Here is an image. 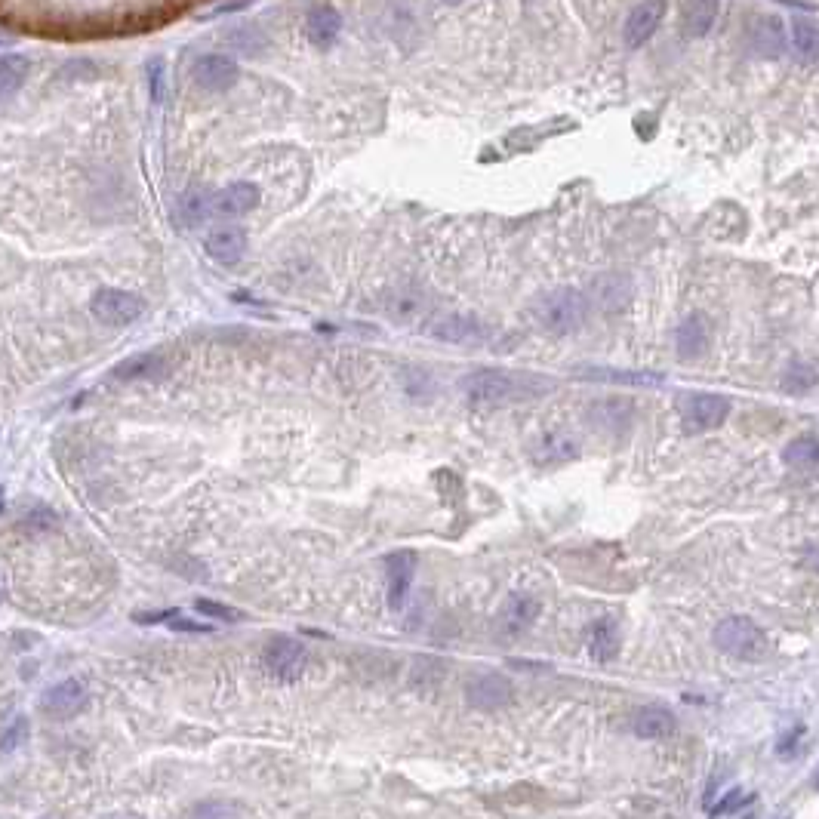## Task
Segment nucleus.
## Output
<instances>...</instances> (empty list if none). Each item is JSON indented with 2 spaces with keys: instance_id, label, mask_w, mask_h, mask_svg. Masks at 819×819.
<instances>
[{
  "instance_id": "1",
  "label": "nucleus",
  "mask_w": 819,
  "mask_h": 819,
  "mask_svg": "<svg viewBox=\"0 0 819 819\" xmlns=\"http://www.w3.org/2000/svg\"><path fill=\"white\" fill-rule=\"evenodd\" d=\"M555 388L552 379L536 373H512V370H475L462 379V392L468 404L475 407H509L549 395Z\"/></svg>"
},
{
  "instance_id": "2",
  "label": "nucleus",
  "mask_w": 819,
  "mask_h": 819,
  "mask_svg": "<svg viewBox=\"0 0 819 819\" xmlns=\"http://www.w3.org/2000/svg\"><path fill=\"white\" fill-rule=\"evenodd\" d=\"M589 296L582 290L564 287V290H552L533 302V318L536 324L552 333V336H570L576 333L585 321H589Z\"/></svg>"
},
{
  "instance_id": "3",
  "label": "nucleus",
  "mask_w": 819,
  "mask_h": 819,
  "mask_svg": "<svg viewBox=\"0 0 819 819\" xmlns=\"http://www.w3.org/2000/svg\"><path fill=\"white\" fill-rule=\"evenodd\" d=\"M712 641L721 653L739 659V662H761L770 656V638L767 632L758 626L755 619L749 616H727L721 619L715 632H712Z\"/></svg>"
},
{
  "instance_id": "4",
  "label": "nucleus",
  "mask_w": 819,
  "mask_h": 819,
  "mask_svg": "<svg viewBox=\"0 0 819 819\" xmlns=\"http://www.w3.org/2000/svg\"><path fill=\"white\" fill-rule=\"evenodd\" d=\"M90 311H93L96 321H102L108 327H130V324H136L142 318L145 302L136 293L105 287L90 299Z\"/></svg>"
},
{
  "instance_id": "5",
  "label": "nucleus",
  "mask_w": 819,
  "mask_h": 819,
  "mask_svg": "<svg viewBox=\"0 0 819 819\" xmlns=\"http://www.w3.org/2000/svg\"><path fill=\"white\" fill-rule=\"evenodd\" d=\"M730 416V401L715 392H696L681 401V422L687 432H715Z\"/></svg>"
},
{
  "instance_id": "6",
  "label": "nucleus",
  "mask_w": 819,
  "mask_h": 819,
  "mask_svg": "<svg viewBox=\"0 0 819 819\" xmlns=\"http://www.w3.org/2000/svg\"><path fill=\"white\" fill-rule=\"evenodd\" d=\"M465 696L481 712H499V709L512 706V702H515V684H512L509 675H502V672H481L475 678H468Z\"/></svg>"
},
{
  "instance_id": "7",
  "label": "nucleus",
  "mask_w": 819,
  "mask_h": 819,
  "mask_svg": "<svg viewBox=\"0 0 819 819\" xmlns=\"http://www.w3.org/2000/svg\"><path fill=\"white\" fill-rule=\"evenodd\" d=\"M305 666H308V647L290 635L271 638V644L265 647V669L271 672V678L293 681L305 672Z\"/></svg>"
},
{
  "instance_id": "8",
  "label": "nucleus",
  "mask_w": 819,
  "mask_h": 819,
  "mask_svg": "<svg viewBox=\"0 0 819 819\" xmlns=\"http://www.w3.org/2000/svg\"><path fill=\"white\" fill-rule=\"evenodd\" d=\"M238 62L222 56V53H207L194 62L191 68V81L198 84V90L204 93H225L238 84Z\"/></svg>"
},
{
  "instance_id": "9",
  "label": "nucleus",
  "mask_w": 819,
  "mask_h": 819,
  "mask_svg": "<svg viewBox=\"0 0 819 819\" xmlns=\"http://www.w3.org/2000/svg\"><path fill=\"white\" fill-rule=\"evenodd\" d=\"M662 16H666V0H641V4H635L626 22H622V44L629 50L644 47L656 34Z\"/></svg>"
},
{
  "instance_id": "10",
  "label": "nucleus",
  "mask_w": 819,
  "mask_h": 819,
  "mask_svg": "<svg viewBox=\"0 0 819 819\" xmlns=\"http://www.w3.org/2000/svg\"><path fill=\"white\" fill-rule=\"evenodd\" d=\"M416 567H419V558H416V552H410V549L392 552V555L385 558V573H388V607H392V610H404L407 595H410V585H413V576H416Z\"/></svg>"
},
{
  "instance_id": "11",
  "label": "nucleus",
  "mask_w": 819,
  "mask_h": 819,
  "mask_svg": "<svg viewBox=\"0 0 819 819\" xmlns=\"http://www.w3.org/2000/svg\"><path fill=\"white\" fill-rule=\"evenodd\" d=\"M749 47L761 59H779L786 53V25L779 16H755L749 22Z\"/></svg>"
},
{
  "instance_id": "12",
  "label": "nucleus",
  "mask_w": 819,
  "mask_h": 819,
  "mask_svg": "<svg viewBox=\"0 0 819 819\" xmlns=\"http://www.w3.org/2000/svg\"><path fill=\"white\" fill-rule=\"evenodd\" d=\"M709 345H712V324H709L706 315H702V311H696V315H687L678 324V330H675V351H678L681 361L702 358L709 351Z\"/></svg>"
},
{
  "instance_id": "13",
  "label": "nucleus",
  "mask_w": 819,
  "mask_h": 819,
  "mask_svg": "<svg viewBox=\"0 0 819 819\" xmlns=\"http://www.w3.org/2000/svg\"><path fill=\"white\" fill-rule=\"evenodd\" d=\"M632 299V281L626 275H619V271H607V275H598L592 281V302L607 311V315H616L629 305Z\"/></svg>"
},
{
  "instance_id": "14",
  "label": "nucleus",
  "mask_w": 819,
  "mask_h": 819,
  "mask_svg": "<svg viewBox=\"0 0 819 819\" xmlns=\"http://www.w3.org/2000/svg\"><path fill=\"white\" fill-rule=\"evenodd\" d=\"M259 207V188L253 182H231L213 194L210 210L219 216H247Z\"/></svg>"
},
{
  "instance_id": "15",
  "label": "nucleus",
  "mask_w": 819,
  "mask_h": 819,
  "mask_svg": "<svg viewBox=\"0 0 819 819\" xmlns=\"http://www.w3.org/2000/svg\"><path fill=\"white\" fill-rule=\"evenodd\" d=\"M530 456L536 465H564L579 456V441L567 432H545L530 444Z\"/></svg>"
},
{
  "instance_id": "16",
  "label": "nucleus",
  "mask_w": 819,
  "mask_h": 819,
  "mask_svg": "<svg viewBox=\"0 0 819 819\" xmlns=\"http://www.w3.org/2000/svg\"><path fill=\"white\" fill-rule=\"evenodd\" d=\"M87 706V690L81 687V681H62L56 684L53 690H47L44 696V712L56 721H65V718H74L77 712H81Z\"/></svg>"
},
{
  "instance_id": "17",
  "label": "nucleus",
  "mask_w": 819,
  "mask_h": 819,
  "mask_svg": "<svg viewBox=\"0 0 819 819\" xmlns=\"http://www.w3.org/2000/svg\"><path fill=\"white\" fill-rule=\"evenodd\" d=\"M629 727L641 739H666V736L675 733L678 721H675V715L669 709H662V706H638L629 715Z\"/></svg>"
},
{
  "instance_id": "18",
  "label": "nucleus",
  "mask_w": 819,
  "mask_h": 819,
  "mask_svg": "<svg viewBox=\"0 0 819 819\" xmlns=\"http://www.w3.org/2000/svg\"><path fill=\"white\" fill-rule=\"evenodd\" d=\"M721 13V0H684L681 4V31L690 41L706 37Z\"/></svg>"
},
{
  "instance_id": "19",
  "label": "nucleus",
  "mask_w": 819,
  "mask_h": 819,
  "mask_svg": "<svg viewBox=\"0 0 819 819\" xmlns=\"http://www.w3.org/2000/svg\"><path fill=\"white\" fill-rule=\"evenodd\" d=\"M204 247H207V253H210L213 262H219V265H238L241 256H244V250H247V238H244V231H238V228H219V231L210 234Z\"/></svg>"
},
{
  "instance_id": "20",
  "label": "nucleus",
  "mask_w": 819,
  "mask_h": 819,
  "mask_svg": "<svg viewBox=\"0 0 819 819\" xmlns=\"http://www.w3.org/2000/svg\"><path fill=\"white\" fill-rule=\"evenodd\" d=\"M539 613H542V607L533 595H509V601H505V607H502L505 632H512V635L527 632L539 619Z\"/></svg>"
},
{
  "instance_id": "21",
  "label": "nucleus",
  "mask_w": 819,
  "mask_h": 819,
  "mask_svg": "<svg viewBox=\"0 0 819 819\" xmlns=\"http://www.w3.org/2000/svg\"><path fill=\"white\" fill-rule=\"evenodd\" d=\"M589 419H592L595 428H601V432L622 435V428L632 422V404L629 401H619V398L598 401V404L589 407Z\"/></svg>"
},
{
  "instance_id": "22",
  "label": "nucleus",
  "mask_w": 819,
  "mask_h": 819,
  "mask_svg": "<svg viewBox=\"0 0 819 819\" xmlns=\"http://www.w3.org/2000/svg\"><path fill=\"white\" fill-rule=\"evenodd\" d=\"M305 31H308V41L315 47H333L339 31H342V16L333 7H318L308 13Z\"/></svg>"
},
{
  "instance_id": "23",
  "label": "nucleus",
  "mask_w": 819,
  "mask_h": 819,
  "mask_svg": "<svg viewBox=\"0 0 819 819\" xmlns=\"http://www.w3.org/2000/svg\"><path fill=\"white\" fill-rule=\"evenodd\" d=\"M592 656L598 662H613L619 656V647H622V638H619V622L613 616H601L595 619L592 626Z\"/></svg>"
},
{
  "instance_id": "24",
  "label": "nucleus",
  "mask_w": 819,
  "mask_h": 819,
  "mask_svg": "<svg viewBox=\"0 0 819 819\" xmlns=\"http://www.w3.org/2000/svg\"><path fill=\"white\" fill-rule=\"evenodd\" d=\"M582 379H595V382H613V385H638V388H650V385H662L659 373H641V370H616V367H582L579 370Z\"/></svg>"
},
{
  "instance_id": "25",
  "label": "nucleus",
  "mask_w": 819,
  "mask_h": 819,
  "mask_svg": "<svg viewBox=\"0 0 819 819\" xmlns=\"http://www.w3.org/2000/svg\"><path fill=\"white\" fill-rule=\"evenodd\" d=\"M789 37H792V53H795L798 62H804V65L819 62V22L795 19Z\"/></svg>"
},
{
  "instance_id": "26",
  "label": "nucleus",
  "mask_w": 819,
  "mask_h": 819,
  "mask_svg": "<svg viewBox=\"0 0 819 819\" xmlns=\"http://www.w3.org/2000/svg\"><path fill=\"white\" fill-rule=\"evenodd\" d=\"M441 342H456V345H468L484 336V327L468 318V315H450V318H441L432 330Z\"/></svg>"
},
{
  "instance_id": "27",
  "label": "nucleus",
  "mask_w": 819,
  "mask_h": 819,
  "mask_svg": "<svg viewBox=\"0 0 819 819\" xmlns=\"http://www.w3.org/2000/svg\"><path fill=\"white\" fill-rule=\"evenodd\" d=\"M25 77H28V56H22V53L0 56V102L16 96L19 87L25 84Z\"/></svg>"
},
{
  "instance_id": "28",
  "label": "nucleus",
  "mask_w": 819,
  "mask_h": 819,
  "mask_svg": "<svg viewBox=\"0 0 819 819\" xmlns=\"http://www.w3.org/2000/svg\"><path fill=\"white\" fill-rule=\"evenodd\" d=\"M783 462L792 465V468H804V472H807V468H816L819 465V438L801 435V438L789 441L786 450H783Z\"/></svg>"
},
{
  "instance_id": "29",
  "label": "nucleus",
  "mask_w": 819,
  "mask_h": 819,
  "mask_svg": "<svg viewBox=\"0 0 819 819\" xmlns=\"http://www.w3.org/2000/svg\"><path fill=\"white\" fill-rule=\"evenodd\" d=\"M779 382H783V392H789V395H807L810 388H816L819 373H816V367H810L804 361H795V364L786 367V373Z\"/></svg>"
},
{
  "instance_id": "30",
  "label": "nucleus",
  "mask_w": 819,
  "mask_h": 819,
  "mask_svg": "<svg viewBox=\"0 0 819 819\" xmlns=\"http://www.w3.org/2000/svg\"><path fill=\"white\" fill-rule=\"evenodd\" d=\"M161 367V361L154 358V355H136L124 364H117L114 376H121V379H139V376H154Z\"/></svg>"
},
{
  "instance_id": "31",
  "label": "nucleus",
  "mask_w": 819,
  "mask_h": 819,
  "mask_svg": "<svg viewBox=\"0 0 819 819\" xmlns=\"http://www.w3.org/2000/svg\"><path fill=\"white\" fill-rule=\"evenodd\" d=\"M191 819H241V816H238V807L228 801H207L194 807Z\"/></svg>"
},
{
  "instance_id": "32",
  "label": "nucleus",
  "mask_w": 819,
  "mask_h": 819,
  "mask_svg": "<svg viewBox=\"0 0 819 819\" xmlns=\"http://www.w3.org/2000/svg\"><path fill=\"white\" fill-rule=\"evenodd\" d=\"M194 610L204 613L207 619H216V622H238L241 613L228 607V604H219V601H210V598H201L198 604H194Z\"/></svg>"
},
{
  "instance_id": "33",
  "label": "nucleus",
  "mask_w": 819,
  "mask_h": 819,
  "mask_svg": "<svg viewBox=\"0 0 819 819\" xmlns=\"http://www.w3.org/2000/svg\"><path fill=\"white\" fill-rule=\"evenodd\" d=\"M801 736H804V727H792V730H786L783 736L776 739V755H779V758H792V755L798 752Z\"/></svg>"
},
{
  "instance_id": "34",
  "label": "nucleus",
  "mask_w": 819,
  "mask_h": 819,
  "mask_svg": "<svg viewBox=\"0 0 819 819\" xmlns=\"http://www.w3.org/2000/svg\"><path fill=\"white\" fill-rule=\"evenodd\" d=\"M746 804V795H743V789H730L715 807H712V816L718 819V816H730V813H736L739 807Z\"/></svg>"
},
{
  "instance_id": "35",
  "label": "nucleus",
  "mask_w": 819,
  "mask_h": 819,
  "mask_svg": "<svg viewBox=\"0 0 819 819\" xmlns=\"http://www.w3.org/2000/svg\"><path fill=\"white\" fill-rule=\"evenodd\" d=\"M167 626L173 629V632H210L213 626H204V622H191V619H185V616H179V613H173L170 619H167Z\"/></svg>"
},
{
  "instance_id": "36",
  "label": "nucleus",
  "mask_w": 819,
  "mask_h": 819,
  "mask_svg": "<svg viewBox=\"0 0 819 819\" xmlns=\"http://www.w3.org/2000/svg\"><path fill=\"white\" fill-rule=\"evenodd\" d=\"M161 81H164V68H161V62H151V68H148V84H151V96H154V102H161V99H164V87H161Z\"/></svg>"
},
{
  "instance_id": "37",
  "label": "nucleus",
  "mask_w": 819,
  "mask_h": 819,
  "mask_svg": "<svg viewBox=\"0 0 819 819\" xmlns=\"http://www.w3.org/2000/svg\"><path fill=\"white\" fill-rule=\"evenodd\" d=\"M804 564H807L813 573H819V545H810V549L804 552Z\"/></svg>"
},
{
  "instance_id": "38",
  "label": "nucleus",
  "mask_w": 819,
  "mask_h": 819,
  "mask_svg": "<svg viewBox=\"0 0 819 819\" xmlns=\"http://www.w3.org/2000/svg\"><path fill=\"white\" fill-rule=\"evenodd\" d=\"M441 4H450V7H456V4H462V0H441Z\"/></svg>"
},
{
  "instance_id": "39",
  "label": "nucleus",
  "mask_w": 819,
  "mask_h": 819,
  "mask_svg": "<svg viewBox=\"0 0 819 819\" xmlns=\"http://www.w3.org/2000/svg\"><path fill=\"white\" fill-rule=\"evenodd\" d=\"M527 7H536V4H542V0H524Z\"/></svg>"
},
{
  "instance_id": "40",
  "label": "nucleus",
  "mask_w": 819,
  "mask_h": 819,
  "mask_svg": "<svg viewBox=\"0 0 819 819\" xmlns=\"http://www.w3.org/2000/svg\"><path fill=\"white\" fill-rule=\"evenodd\" d=\"M813 789H819V770H816V776H813Z\"/></svg>"
},
{
  "instance_id": "41",
  "label": "nucleus",
  "mask_w": 819,
  "mask_h": 819,
  "mask_svg": "<svg viewBox=\"0 0 819 819\" xmlns=\"http://www.w3.org/2000/svg\"><path fill=\"white\" fill-rule=\"evenodd\" d=\"M0 509H4V490H0Z\"/></svg>"
},
{
  "instance_id": "42",
  "label": "nucleus",
  "mask_w": 819,
  "mask_h": 819,
  "mask_svg": "<svg viewBox=\"0 0 819 819\" xmlns=\"http://www.w3.org/2000/svg\"><path fill=\"white\" fill-rule=\"evenodd\" d=\"M0 44H7V37H0Z\"/></svg>"
}]
</instances>
